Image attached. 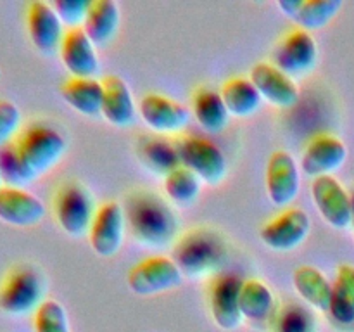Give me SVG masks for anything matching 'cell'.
<instances>
[{
	"label": "cell",
	"mask_w": 354,
	"mask_h": 332,
	"mask_svg": "<svg viewBox=\"0 0 354 332\" xmlns=\"http://www.w3.org/2000/svg\"><path fill=\"white\" fill-rule=\"evenodd\" d=\"M311 218L301 208H286L277 216L270 218L259 230V239L266 248L279 252L296 249L308 239Z\"/></svg>",
	"instance_id": "obj_8"
},
{
	"label": "cell",
	"mask_w": 354,
	"mask_h": 332,
	"mask_svg": "<svg viewBox=\"0 0 354 332\" xmlns=\"http://www.w3.org/2000/svg\"><path fill=\"white\" fill-rule=\"evenodd\" d=\"M220 95L230 116L248 118L261 106V95L258 89L245 76H234V78L225 80L220 89Z\"/></svg>",
	"instance_id": "obj_27"
},
{
	"label": "cell",
	"mask_w": 354,
	"mask_h": 332,
	"mask_svg": "<svg viewBox=\"0 0 354 332\" xmlns=\"http://www.w3.org/2000/svg\"><path fill=\"white\" fill-rule=\"evenodd\" d=\"M266 194L275 206H289L299 194L301 173L296 159L287 151H275L266 163Z\"/></svg>",
	"instance_id": "obj_14"
},
{
	"label": "cell",
	"mask_w": 354,
	"mask_h": 332,
	"mask_svg": "<svg viewBox=\"0 0 354 332\" xmlns=\"http://www.w3.org/2000/svg\"><path fill=\"white\" fill-rule=\"evenodd\" d=\"M121 10L114 0H90L82 28L97 47H106L116 37Z\"/></svg>",
	"instance_id": "obj_22"
},
{
	"label": "cell",
	"mask_w": 354,
	"mask_h": 332,
	"mask_svg": "<svg viewBox=\"0 0 354 332\" xmlns=\"http://www.w3.org/2000/svg\"><path fill=\"white\" fill-rule=\"evenodd\" d=\"M192 114L197 123L209 133L223 131L230 118L220 92L209 86H201L196 90L192 97Z\"/></svg>",
	"instance_id": "obj_26"
},
{
	"label": "cell",
	"mask_w": 354,
	"mask_h": 332,
	"mask_svg": "<svg viewBox=\"0 0 354 332\" xmlns=\"http://www.w3.org/2000/svg\"><path fill=\"white\" fill-rule=\"evenodd\" d=\"M273 332H317L318 322L313 311L299 303L283 304L272 320Z\"/></svg>",
	"instance_id": "obj_31"
},
{
	"label": "cell",
	"mask_w": 354,
	"mask_h": 332,
	"mask_svg": "<svg viewBox=\"0 0 354 332\" xmlns=\"http://www.w3.org/2000/svg\"><path fill=\"white\" fill-rule=\"evenodd\" d=\"M45 301L44 275L35 266L17 265L0 282V310L9 315L37 311Z\"/></svg>",
	"instance_id": "obj_4"
},
{
	"label": "cell",
	"mask_w": 354,
	"mask_h": 332,
	"mask_svg": "<svg viewBox=\"0 0 354 332\" xmlns=\"http://www.w3.org/2000/svg\"><path fill=\"white\" fill-rule=\"evenodd\" d=\"M249 80L254 83L261 99L277 107H292L299 100V86L292 76L277 68L273 62H256L249 71Z\"/></svg>",
	"instance_id": "obj_16"
},
{
	"label": "cell",
	"mask_w": 354,
	"mask_h": 332,
	"mask_svg": "<svg viewBox=\"0 0 354 332\" xmlns=\"http://www.w3.org/2000/svg\"><path fill=\"white\" fill-rule=\"evenodd\" d=\"M17 154L30 175L38 178L54 168L66 152V138L59 130L45 123H31L14 138Z\"/></svg>",
	"instance_id": "obj_3"
},
{
	"label": "cell",
	"mask_w": 354,
	"mask_h": 332,
	"mask_svg": "<svg viewBox=\"0 0 354 332\" xmlns=\"http://www.w3.org/2000/svg\"><path fill=\"white\" fill-rule=\"evenodd\" d=\"M138 114L142 121L156 133H176L187 127L190 111L178 100L162 93H145L138 102Z\"/></svg>",
	"instance_id": "obj_15"
},
{
	"label": "cell",
	"mask_w": 354,
	"mask_h": 332,
	"mask_svg": "<svg viewBox=\"0 0 354 332\" xmlns=\"http://www.w3.org/2000/svg\"><path fill=\"white\" fill-rule=\"evenodd\" d=\"M102 116L114 127H130L137 114L133 93L121 76L107 75L102 78Z\"/></svg>",
	"instance_id": "obj_21"
},
{
	"label": "cell",
	"mask_w": 354,
	"mask_h": 332,
	"mask_svg": "<svg viewBox=\"0 0 354 332\" xmlns=\"http://www.w3.org/2000/svg\"><path fill=\"white\" fill-rule=\"evenodd\" d=\"M183 282V273L169 256H147L128 272V287L137 296H156Z\"/></svg>",
	"instance_id": "obj_7"
},
{
	"label": "cell",
	"mask_w": 354,
	"mask_h": 332,
	"mask_svg": "<svg viewBox=\"0 0 354 332\" xmlns=\"http://www.w3.org/2000/svg\"><path fill=\"white\" fill-rule=\"evenodd\" d=\"M227 258L228 246L223 235L213 228L204 227L178 235L171 251V259L183 277L189 279L218 275Z\"/></svg>",
	"instance_id": "obj_2"
},
{
	"label": "cell",
	"mask_w": 354,
	"mask_h": 332,
	"mask_svg": "<svg viewBox=\"0 0 354 332\" xmlns=\"http://www.w3.org/2000/svg\"><path fill=\"white\" fill-rule=\"evenodd\" d=\"M127 234L124 211L118 201H106L95 211L88 230L93 252L100 258H113L121 249Z\"/></svg>",
	"instance_id": "obj_12"
},
{
	"label": "cell",
	"mask_w": 354,
	"mask_h": 332,
	"mask_svg": "<svg viewBox=\"0 0 354 332\" xmlns=\"http://www.w3.org/2000/svg\"><path fill=\"white\" fill-rule=\"evenodd\" d=\"M88 6L90 0H55V2H52V7L61 17L62 24H68L69 28L82 26Z\"/></svg>",
	"instance_id": "obj_35"
},
{
	"label": "cell",
	"mask_w": 354,
	"mask_h": 332,
	"mask_svg": "<svg viewBox=\"0 0 354 332\" xmlns=\"http://www.w3.org/2000/svg\"><path fill=\"white\" fill-rule=\"evenodd\" d=\"M342 7V0H301L292 19L303 30H320L330 23Z\"/></svg>",
	"instance_id": "obj_29"
},
{
	"label": "cell",
	"mask_w": 354,
	"mask_h": 332,
	"mask_svg": "<svg viewBox=\"0 0 354 332\" xmlns=\"http://www.w3.org/2000/svg\"><path fill=\"white\" fill-rule=\"evenodd\" d=\"M64 24L57 16L52 3L44 0H35L28 3L26 28L35 47L44 54H52L61 47L64 37Z\"/></svg>",
	"instance_id": "obj_18"
},
{
	"label": "cell",
	"mask_w": 354,
	"mask_h": 332,
	"mask_svg": "<svg viewBox=\"0 0 354 332\" xmlns=\"http://www.w3.org/2000/svg\"><path fill=\"white\" fill-rule=\"evenodd\" d=\"M137 158L149 172L166 176L169 172L182 166L176 140L159 133L140 135L135 144Z\"/></svg>",
	"instance_id": "obj_20"
},
{
	"label": "cell",
	"mask_w": 354,
	"mask_h": 332,
	"mask_svg": "<svg viewBox=\"0 0 354 332\" xmlns=\"http://www.w3.org/2000/svg\"><path fill=\"white\" fill-rule=\"evenodd\" d=\"M59 55L64 68L75 78H95V73L100 68L97 45L90 40L82 26L66 30L59 47Z\"/></svg>",
	"instance_id": "obj_17"
},
{
	"label": "cell",
	"mask_w": 354,
	"mask_h": 332,
	"mask_svg": "<svg viewBox=\"0 0 354 332\" xmlns=\"http://www.w3.org/2000/svg\"><path fill=\"white\" fill-rule=\"evenodd\" d=\"M128 234L145 248H165L178 239L180 220L168 201L152 190L138 189L123 203Z\"/></svg>",
	"instance_id": "obj_1"
},
{
	"label": "cell",
	"mask_w": 354,
	"mask_h": 332,
	"mask_svg": "<svg viewBox=\"0 0 354 332\" xmlns=\"http://www.w3.org/2000/svg\"><path fill=\"white\" fill-rule=\"evenodd\" d=\"M242 282L244 279H241V275L228 272H220L209 282L207 297H209L211 317L218 327L227 332L241 327L244 320L239 304Z\"/></svg>",
	"instance_id": "obj_11"
},
{
	"label": "cell",
	"mask_w": 354,
	"mask_h": 332,
	"mask_svg": "<svg viewBox=\"0 0 354 332\" xmlns=\"http://www.w3.org/2000/svg\"><path fill=\"white\" fill-rule=\"evenodd\" d=\"M180 161L183 166L192 169L201 182L207 185H218L227 175V158L223 151L209 138L199 135H187L176 138Z\"/></svg>",
	"instance_id": "obj_6"
},
{
	"label": "cell",
	"mask_w": 354,
	"mask_h": 332,
	"mask_svg": "<svg viewBox=\"0 0 354 332\" xmlns=\"http://www.w3.org/2000/svg\"><path fill=\"white\" fill-rule=\"evenodd\" d=\"M310 189L315 206L330 227L342 230L353 223V197L334 175L317 176L311 180Z\"/></svg>",
	"instance_id": "obj_10"
},
{
	"label": "cell",
	"mask_w": 354,
	"mask_h": 332,
	"mask_svg": "<svg viewBox=\"0 0 354 332\" xmlns=\"http://www.w3.org/2000/svg\"><path fill=\"white\" fill-rule=\"evenodd\" d=\"M0 75H2V71H0Z\"/></svg>",
	"instance_id": "obj_38"
},
{
	"label": "cell",
	"mask_w": 354,
	"mask_h": 332,
	"mask_svg": "<svg viewBox=\"0 0 354 332\" xmlns=\"http://www.w3.org/2000/svg\"><path fill=\"white\" fill-rule=\"evenodd\" d=\"M3 185V180H2V175H0V187Z\"/></svg>",
	"instance_id": "obj_36"
},
{
	"label": "cell",
	"mask_w": 354,
	"mask_h": 332,
	"mask_svg": "<svg viewBox=\"0 0 354 332\" xmlns=\"http://www.w3.org/2000/svg\"><path fill=\"white\" fill-rule=\"evenodd\" d=\"M318 61V45L311 31L294 28L287 31L273 48L272 62L289 76H303Z\"/></svg>",
	"instance_id": "obj_9"
},
{
	"label": "cell",
	"mask_w": 354,
	"mask_h": 332,
	"mask_svg": "<svg viewBox=\"0 0 354 332\" xmlns=\"http://www.w3.org/2000/svg\"><path fill=\"white\" fill-rule=\"evenodd\" d=\"M35 332H71L66 308L55 299H45L33 313Z\"/></svg>",
	"instance_id": "obj_33"
},
{
	"label": "cell",
	"mask_w": 354,
	"mask_h": 332,
	"mask_svg": "<svg viewBox=\"0 0 354 332\" xmlns=\"http://www.w3.org/2000/svg\"><path fill=\"white\" fill-rule=\"evenodd\" d=\"M61 95L64 102L83 116H99L102 114L104 86L102 80L97 78H71L64 80L61 85Z\"/></svg>",
	"instance_id": "obj_23"
},
{
	"label": "cell",
	"mask_w": 354,
	"mask_h": 332,
	"mask_svg": "<svg viewBox=\"0 0 354 332\" xmlns=\"http://www.w3.org/2000/svg\"><path fill=\"white\" fill-rule=\"evenodd\" d=\"M348 159V147L332 133L313 135L304 145L301 168L311 178L334 175Z\"/></svg>",
	"instance_id": "obj_13"
},
{
	"label": "cell",
	"mask_w": 354,
	"mask_h": 332,
	"mask_svg": "<svg viewBox=\"0 0 354 332\" xmlns=\"http://www.w3.org/2000/svg\"><path fill=\"white\" fill-rule=\"evenodd\" d=\"M21 128V111L12 100L0 99V147L17 137Z\"/></svg>",
	"instance_id": "obj_34"
},
{
	"label": "cell",
	"mask_w": 354,
	"mask_h": 332,
	"mask_svg": "<svg viewBox=\"0 0 354 332\" xmlns=\"http://www.w3.org/2000/svg\"><path fill=\"white\" fill-rule=\"evenodd\" d=\"M294 289L301 297L318 311L328 313L332 299V282L317 266H297L292 273Z\"/></svg>",
	"instance_id": "obj_24"
},
{
	"label": "cell",
	"mask_w": 354,
	"mask_h": 332,
	"mask_svg": "<svg viewBox=\"0 0 354 332\" xmlns=\"http://www.w3.org/2000/svg\"><path fill=\"white\" fill-rule=\"evenodd\" d=\"M54 216L59 227L71 237L88 234L95 216V203L90 190L82 182L62 183L54 196Z\"/></svg>",
	"instance_id": "obj_5"
},
{
	"label": "cell",
	"mask_w": 354,
	"mask_h": 332,
	"mask_svg": "<svg viewBox=\"0 0 354 332\" xmlns=\"http://www.w3.org/2000/svg\"><path fill=\"white\" fill-rule=\"evenodd\" d=\"M45 216V204L21 187H0V220L14 227H33Z\"/></svg>",
	"instance_id": "obj_19"
},
{
	"label": "cell",
	"mask_w": 354,
	"mask_h": 332,
	"mask_svg": "<svg viewBox=\"0 0 354 332\" xmlns=\"http://www.w3.org/2000/svg\"><path fill=\"white\" fill-rule=\"evenodd\" d=\"M0 175H2L3 185L21 187V189L35 180L21 161L14 140L0 147Z\"/></svg>",
	"instance_id": "obj_32"
},
{
	"label": "cell",
	"mask_w": 354,
	"mask_h": 332,
	"mask_svg": "<svg viewBox=\"0 0 354 332\" xmlns=\"http://www.w3.org/2000/svg\"><path fill=\"white\" fill-rule=\"evenodd\" d=\"M351 197H353V208H354V196L351 194Z\"/></svg>",
	"instance_id": "obj_37"
},
{
	"label": "cell",
	"mask_w": 354,
	"mask_h": 332,
	"mask_svg": "<svg viewBox=\"0 0 354 332\" xmlns=\"http://www.w3.org/2000/svg\"><path fill=\"white\" fill-rule=\"evenodd\" d=\"M328 315L341 327L354 325V265L342 263L332 282V299Z\"/></svg>",
	"instance_id": "obj_25"
},
{
	"label": "cell",
	"mask_w": 354,
	"mask_h": 332,
	"mask_svg": "<svg viewBox=\"0 0 354 332\" xmlns=\"http://www.w3.org/2000/svg\"><path fill=\"white\" fill-rule=\"evenodd\" d=\"M165 192L169 201L180 206L192 204L201 194V178L182 165L165 176Z\"/></svg>",
	"instance_id": "obj_30"
},
{
	"label": "cell",
	"mask_w": 354,
	"mask_h": 332,
	"mask_svg": "<svg viewBox=\"0 0 354 332\" xmlns=\"http://www.w3.org/2000/svg\"><path fill=\"white\" fill-rule=\"evenodd\" d=\"M239 304L242 317L251 322L268 320L275 311V297L272 289L259 279H244Z\"/></svg>",
	"instance_id": "obj_28"
}]
</instances>
